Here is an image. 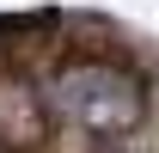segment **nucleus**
Masks as SVG:
<instances>
[{
    "mask_svg": "<svg viewBox=\"0 0 159 153\" xmlns=\"http://www.w3.org/2000/svg\"><path fill=\"white\" fill-rule=\"evenodd\" d=\"M49 110H55V123L92 135V141H122V135H135L147 123V86L122 61L80 55V61H61L55 67Z\"/></svg>",
    "mask_w": 159,
    "mask_h": 153,
    "instance_id": "nucleus-1",
    "label": "nucleus"
},
{
    "mask_svg": "<svg viewBox=\"0 0 159 153\" xmlns=\"http://www.w3.org/2000/svg\"><path fill=\"white\" fill-rule=\"evenodd\" d=\"M55 129L49 92L25 86V80H0V147L6 153H37Z\"/></svg>",
    "mask_w": 159,
    "mask_h": 153,
    "instance_id": "nucleus-2",
    "label": "nucleus"
}]
</instances>
